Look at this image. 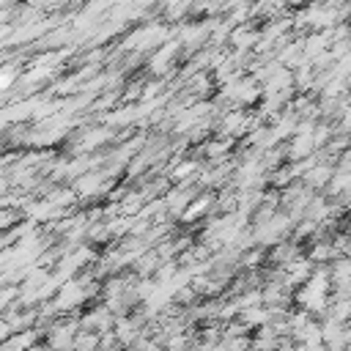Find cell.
<instances>
[{"label":"cell","mask_w":351,"mask_h":351,"mask_svg":"<svg viewBox=\"0 0 351 351\" xmlns=\"http://www.w3.org/2000/svg\"><path fill=\"white\" fill-rule=\"evenodd\" d=\"M332 173H335V162H321V159H318L313 167H307V170L302 173V184H307L313 192H321V189H326Z\"/></svg>","instance_id":"obj_1"},{"label":"cell","mask_w":351,"mask_h":351,"mask_svg":"<svg viewBox=\"0 0 351 351\" xmlns=\"http://www.w3.org/2000/svg\"><path fill=\"white\" fill-rule=\"evenodd\" d=\"M228 38H230V44H233L236 49L247 52L252 44H258V38H261V30H258V27H252V25H247V22H241V27H233Z\"/></svg>","instance_id":"obj_2"},{"label":"cell","mask_w":351,"mask_h":351,"mask_svg":"<svg viewBox=\"0 0 351 351\" xmlns=\"http://www.w3.org/2000/svg\"><path fill=\"white\" fill-rule=\"evenodd\" d=\"M302 252H304V250H302V244H299V241H285V239H282V241H277V244H274V250H271V255H269V258H271V263L285 266V263H291L293 258H299Z\"/></svg>","instance_id":"obj_3"},{"label":"cell","mask_w":351,"mask_h":351,"mask_svg":"<svg viewBox=\"0 0 351 351\" xmlns=\"http://www.w3.org/2000/svg\"><path fill=\"white\" fill-rule=\"evenodd\" d=\"M11 82H14V74H11V71H5V74H0V90H5V88H8Z\"/></svg>","instance_id":"obj_6"},{"label":"cell","mask_w":351,"mask_h":351,"mask_svg":"<svg viewBox=\"0 0 351 351\" xmlns=\"http://www.w3.org/2000/svg\"><path fill=\"white\" fill-rule=\"evenodd\" d=\"M189 173H197V162L195 159H186V162H173V178L176 181H181V178H186Z\"/></svg>","instance_id":"obj_5"},{"label":"cell","mask_w":351,"mask_h":351,"mask_svg":"<svg viewBox=\"0 0 351 351\" xmlns=\"http://www.w3.org/2000/svg\"><path fill=\"white\" fill-rule=\"evenodd\" d=\"M211 203H214L211 195H203L200 200H189V206L181 211V219H184V222H195V217H203V214L211 208Z\"/></svg>","instance_id":"obj_4"}]
</instances>
